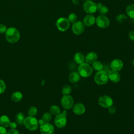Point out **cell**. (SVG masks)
Returning a JSON list of instances; mask_svg holds the SVG:
<instances>
[{"label": "cell", "instance_id": "1", "mask_svg": "<svg viewBox=\"0 0 134 134\" xmlns=\"http://www.w3.org/2000/svg\"><path fill=\"white\" fill-rule=\"evenodd\" d=\"M20 33L18 29L14 27L8 28L5 32L6 40L10 43H15L18 41L20 39Z\"/></svg>", "mask_w": 134, "mask_h": 134}, {"label": "cell", "instance_id": "2", "mask_svg": "<svg viewBox=\"0 0 134 134\" xmlns=\"http://www.w3.org/2000/svg\"><path fill=\"white\" fill-rule=\"evenodd\" d=\"M24 125L25 127L30 131L36 130L38 127V122L35 117L28 116L25 118Z\"/></svg>", "mask_w": 134, "mask_h": 134}, {"label": "cell", "instance_id": "3", "mask_svg": "<svg viewBox=\"0 0 134 134\" xmlns=\"http://www.w3.org/2000/svg\"><path fill=\"white\" fill-rule=\"evenodd\" d=\"M79 74L84 77L90 76L93 73V69L91 65L86 63L80 64L78 67Z\"/></svg>", "mask_w": 134, "mask_h": 134}, {"label": "cell", "instance_id": "4", "mask_svg": "<svg viewBox=\"0 0 134 134\" xmlns=\"http://www.w3.org/2000/svg\"><path fill=\"white\" fill-rule=\"evenodd\" d=\"M108 79L107 73L104 70L98 71L94 76V81L98 85H103L107 83Z\"/></svg>", "mask_w": 134, "mask_h": 134}, {"label": "cell", "instance_id": "5", "mask_svg": "<svg viewBox=\"0 0 134 134\" xmlns=\"http://www.w3.org/2000/svg\"><path fill=\"white\" fill-rule=\"evenodd\" d=\"M66 112L64 111L62 113H60L56 115L54 118V124L59 128L64 127L66 124V117L65 116Z\"/></svg>", "mask_w": 134, "mask_h": 134}, {"label": "cell", "instance_id": "6", "mask_svg": "<svg viewBox=\"0 0 134 134\" xmlns=\"http://www.w3.org/2000/svg\"><path fill=\"white\" fill-rule=\"evenodd\" d=\"M83 7L84 10L86 13L90 14H94L97 10L96 4L90 0L86 1L83 4Z\"/></svg>", "mask_w": 134, "mask_h": 134}, {"label": "cell", "instance_id": "7", "mask_svg": "<svg viewBox=\"0 0 134 134\" xmlns=\"http://www.w3.org/2000/svg\"><path fill=\"white\" fill-rule=\"evenodd\" d=\"M61 105L65 109L71 108L74 103L73 98L72 97L69 95H64L61 100Z\"/></svg>", "mask_w": 134, "mask_h": 134}, {"label": "cell", "instance_id": "8", "mask_svg": "<svg viewBox=\"0 0 134 134\" xmlns=\"http://www.w3.org/2000/svg\"><path fill=\"white\" fill-rule=\"evenodd\" d=\"M95 23L97 26L101 28H105L109 25V20L105 15H100L95 19Z\"/></svg>", "mask_w": 134, "mask_h": 134}, {"label": "cell", "instance_id": "9", "mask_svg": "<svg viewBox=\"0 0 134 134\" xmlns=\"http://www.w3.org/2000/svg\"><path fill=\"white\" fill-rule=\"evenodd\" d=\"M56 26L59 30L63 32L69 28L70 22L65 18H60L56 22Z\"/></svg>", "mask_w": 134, "mask_h": 134}, {"label": "cell", "instance_id": "10", "mask_svg": "<svg viewBox=\"0 0 134 134\" xmlns=\"http://www.w3.org/2000/svg\"><path fill=\"white\" fill-rule=\"evenodd\" d=\"M98 104L102 107L108 108L113 105V99L107 95H103L99 97L98 99Z\"/></svg>", "mask_w": 134, "mask_h": 134}, {"label": "cell", "instance_id": "11", "mask_svg": "<svg viewBox=\"0 0 134 134\" xmlns=\"http://www.w3.org/2000/svg\"><path fill=\"white\" fill-rule=\"evenodd\" d=\"M73 32L76 35L82 34L85 30V25L81 21H77L74 23L72 26Z\"/></svg>", "mask_w": 134, "mask_h": 134}, {"label": "cell", "instance_id": "12", "mask_svg": "<svg viewBox=\"0 0 134 134\" xmlns=\"http://www.w3.org/2000/svg\"><path fill=\"white\" fill-rule=\"evenodd\" d=\"M40 131L42 134H52L54 131V128L51 124L44 122L40 125Z\"/></svg>", "mask_w": 134, "mask_h": 134}, {"label": "cell", "instance_id": "13", "mask_svg": "<svg viewBox=\"0 0 134 134\" xmlns=\"http://www.w3.org/2000/svg\"><path fill=\"white\" fill-rule=\"evenodd\" d=\"M123 66V63L122 61L118 59H114L110 63V67L114 71H120Z\"/></svg>", "mask_w": 134, "mask_h": 134}, {"label": "cell", "instance_id": "14", "mask_svg": "<svg viewBox=\"0 0 134 134\" xmlns=\"http://www.w3.org/2000/svg\"><path fill=\"white\" fill-rule=\"evenodd\" d=\"M73 111L75 114L80 115L84 113L85 111V107L82 103H76L73 107Z\"/></svg>", "mask_w": 134, "mask_h": 134}, {"label": "cell", "instance_id": "15", "mask_svg": "<svg viewBox=\"0 0 134 134\" xmlns=\"http://www.w3.org/2000/svg\"><path fill=\"white\" fill-rule=\"evenodd\" d=\"M95 23V17L91 14L87 15L83 19V24L85 26L90 27L93 26Z\"/></svg>", "mask_w": 134, "mask_h": 134}, {"label": "cell", "instance_id": "16", "mask_svg": "<svg viewBox=\"0 0 134 134\" xmlns=\"http://www.w3.org/2000/svg\"><path fill=\"white\" fill-rule=\"evenodd\" d=\"M97 55L94 52H90L88 53L85 58V61L86 63L92 64L96 61Z\"/></svg>", "mask_w": 134, "mask_h": 134}, {"label": "cell", "instance_id": "17", "mask_svg": "<svg viewBox=\"0 0 134 134\" xmlns=\"http://www.w3.org/2000/svg\"><path fill=\"white\" fill-rule=\"evenodd\" d=\"M108 78L114 83H117L120 80V76L119 74L116 71H110L108 73Z\"/></svg>", "mask_w": 134, "mask_h": 134}, {"label": "cell", "instance_id": "18", "mask_svg": "<svg viewBox=\"0 0 134 134\" xmlns=\"http://www.w3.org/2000/svg\"><path fill=\"white\" fill-rule=\"evenodd\" d=\"M97 6V10L99 12V13L102 15H105L108 13V8L106 6L103 5L102 3H98L96 4Z\"/></svg>", "mask_w": 134, "mask_h": 134}, {"label": "cell", "instance_id": "19", "mask_svg": "<svg viewBox=\"0 0 134 134\" xmlns=\"http://www.w3.org/2000/svg\"><path fill=\"white\" fill-rule=\"evenodd\" d=\"M10 121L9 118L6 115H2L0 117V124L2 126L5 128L9 126Z\"/></svg>", "mask_w": 134, "mask_h": 134}, {"label": "cell", "instance_id": "20", "mask_svg": "<svg viewBox=\"0 0 134 134\" xmlns=\"http://www.w3.org/2000/svg\"><path fill=\"white\" fill-rule=\"evenodd\" d=\"M74 60L77 64L83 63L85 61L84 55L81 52H77L74 56Z\"/></svg>", "mask_w": 134, "mask_h": 134}, {"label": "cell", "instance_id": "21", "mask_svg": "<svg viewBox=\"0 0 134 134\" xmlns=\"http://www.w3.org/2000/svg\"><path fill=\"white\" fill-rule=\"evenodd\" d=\"M23 98V94L19 91L14 92L11 95V99L14 102H19Z\"/></svg>", "mask_w": 134, "mask_h": 134}, {"label": "cell", "instance_id": "22", "mask_svg": "<svg viewBox=\"0 0 134 134\" xmlns=\"http://www.w3.org/2000/svg\"><path fill=\"white\" fill-rule=\"evenodd\" d=\"M69 80L71 83H76L80 80V74L76 72H72L69 76Z\"/></svg>", "mask_w": 134, "mask_h": 134}, {"label": "cell", "instance_id": "23", "mask_svg": "<svg viewBox=\"0 0 134 134\" xmlns=\"http://www.w3.org/2000/svg\"><path fill=\"white\" fill-rule=\"evenodd\" d=\"M126 12L128 16L132 18H134V4H129L126 8Z\"/></svg>", "mask_w": 134, "mask_h": 134}, {"label": "cell", "instance_id": "24", "mask_svg": "<svg viewBox=\"0 0 134 134\" xmlns=\"http://www.w3.org/2000/svg\"><path fill=\"white\" fill-rule=\"evenodd\" d=\"M25 119V115L21 112L19 113L16 116V122L19 125L24 124V121Z\"/></svg>", "mask_w": 134, "mask_h": 134}, {"label": "cell", "instance_id": "25", "mask_svg": "<svg viewBox=\"0 0 134 134\" xmlns=\"http://www.w3.org/2000/svg\"><path fill=\"white\" fill-rule=\"evenodd\" d=\"M92 67L95 70L99 71L103 70V65L100 61H95L94 62L92 63Z\"/></svg>", "mask_w": 134, "mask_h": 134}, {"label": "cell", "instance_id": "26", "mask_svg": "<svg viewBox=\"0 0 134 134\" xmlns=\"http://www.w3.org/2000/svg\"><path fill=\"white\" fill-rule=\"evenodd\" d=\"M50 113L53 115H57L60 113V109L57 105H52L50 108Z\"/></svg>", "mask_w": 134, "mask_h": 134}, {"label": "cell", "instance_id": "27", "mask_svg": "<svg viewBox=\"0 0 134 134\" xmlns=\"http://www.w3.org/2000/svg\"><path fill=\"white\" fill-rule=\"evenodd\" d=\"M37 108L35 106L30 107L28 110V114L29 116L35 117L37 114Z\"/></svg>", "mask_w": 134, "mask_h": 134}, {"label": "cell", "instance_id": "28", "mask_svg": "<svg viewBox=\"0 0 134 134\" xmlns=\"http://www.w3.org/2000/svg\"><path fill=\"white\" fill-rule=\"evenodd\" d=\"M51 118H52V116L51 113L46 112L43 115L41 119L43 120L44 122H49L51 120Z\"/></svg>", "mask_w": 134, "mask_h": 134}, {"label": "cell", "instance_id": "29", "mask_svg": "<svg viewBox=\"0 0 134 134\" xmlns=\"http://www.w3.org/2000/svg\"><path fill=\"white\" fill-rule=\"evenodd\" d=\"M72 91V88L69 85H66L64 86L62 89V92L63 95L69 94Z\"/></svg>", "mask_w": 134, "mask_h": 134}, {"label": "cell", "instance_id": "30", "mask_svg": "<svg viewBox=\"0 0 134 134\" xmlns=\"http://www.w3.org/2000/svg\"><path fill=\"white\" fill-rule=\"evenodd\" d=\"M77 16L75 14V13H72L71 14H69V16H68V20L69 21L70 23H75L76 20H77Z\"/></svg>", "mask_w": 134, "mask_h": 134}, {"label": "cell", "instance_id": "31", "mask_svg": "<svg viewBox=\"0 0 134 134\" xmlns=\"http://www.w3.org/2000/svg\"><path fill=\"white\" fill-rule=\"evenodd\" d=\"M6 90V84L5 82L0 79V94L5 92Z\"/></svg>", "mask_w": 134, "mask_h": 134}, {"label": "cell", "instance_id": "32", "mask_svg": "<svg viewBox=\"0 0 134 134\" xmlns=\"http://www.w3.org/2000/svg\"><path fill=\"white\" fill-rule=\"evenodd\" d=\"M6 26L4 24H0V34L5 33L7 30Z\"/></svg>", "mask_w": 134, "mask_h": 134}, {"label": "cell", "instance_id": "33", "mask_svg": "<svg viewBox=\"0 0 134 134\" xmlns=\"http://www.w3.org/2000/svg\"><path fill=\"white\" fill-rule=\"evenodd\" d=\"M6 134H19V132L16 129H11Z\"/></svg>", "mask_w": 134, "mask_h": 134}, {"label": "cell", "instance_id": "34", "mask_svg": "<svg viewBox=\"0 0 134 134\" xmlns=\"http://www.w3.org/2000/svg\"><path fill=\"white\" fill-rule=\"evenodd\" d=\"M7 132L5 127L0 126V134H6Z\"/></svg>", "mask_w": 134, "mask_h": 134}, {"label": "cell", "instance_id": "35", "mask_svg": "<svg viewBox=\"0 0 134 134\" xmlns=\"http://www.w3.org/2000/svg\"><path fill=\"white\" fill-rule=\"evenodd\" d=\"M129 38L131 40L134 41V31H131L129 33Z\"/></svg>", "mask_w": 134, "mask_h": 134}, {"label": "cell", "instance_id": "36", "mask_svg": "<svg viewBox=\"0 0 134 134\" xmlns=\"http://www.w3.org/2000/svg\"><path fill=\"white\" fill-rule=\"evenodd\" d=\"M108 111L110 114H114L116 111V108L114 106H110L108 107Z\"/></svg>", "mask_w": 134, "mask_h": 134}, {"label": "cell", "instance_id": "37", "mask_svg": "<svg viewBox=\"0 0 134 134\" xmlns=\"http://www.w3.org/2000/svg\"><path fill=\"white\" fill-rule=\"evenodd\" d=\"M11 129H16L17 127V124L15 122H10L9 126Z\"/></svg>", "mask_w": 134, "mask_h": 134}, {"label": "cell", "instance_id": "38", "mask_svg": "<svg viewBox=\"0 0 134 134\" xmlns=\"http://www.w3.org/2000/svg\"><path fill=\"white\" fill-rule=\"evenodd\" d=\"M38 124H39L40 125H42L43 123H44V122L43 121V120L42 119H39V120L38 121Z\"/></svg>", "mask_w": 134, "mask_h": 134}, {"label": "cell", "instance_id": "39", "mask_svg": "<svg viewBox=\"0 0 134 134\" xmlns=\"http://www.w3.org/2000/svg\"><path fill=\"white\" fill-rule=\"evenodd\" d=\"M72 2L75 5H77L79 3V0H72Z\"/></svg>", "mask_w": 134, "mask_h": 134}, {"label": "cell", "instance_id": "40", "mask_svg": "<svg viewBox=\"0 0 134 134\" xmlns=\"http://www.w3.org/2000/svg\"><path fill=\"white\" fill-rule=\"evenodd\" d=\"M132 64H133V65L134 66V60H133V61H132Z\"/></svg>", "mask_w": 134, "mask_h": 134}, {"label": "cell", "instance_id": "41", "mask_svg": "<svg viewBox=\"0 0 134 134\" xmlns=\"http://www.w3.org/2000/svg\"><path fill=\"white\" fill-rule=\"evenodd\" d=\"M82 1H87V0H82Z\"/></svg>", "mask_w": 134, "mask_h": 134}]
</instances>
